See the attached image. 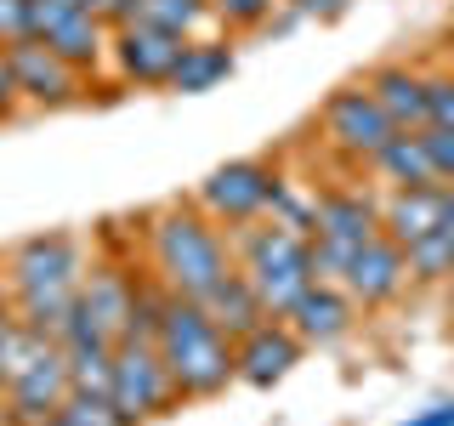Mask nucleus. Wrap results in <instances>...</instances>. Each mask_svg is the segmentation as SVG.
<instances>
[{"instance_id": "nucleus-19", "label": "nucleus", "mask_w": 454, "mask_h": 426, "mask_svg": "<svg viewBox=\"0 0 454 426\" xmlns=\"http://www.w3.org/2000/svg\"><path fill=\"white\" fill-rule=\"evenodd\" d=\"M233 75V46L216 35H193L188 46H182L176 68H170L165 91H182V97H199V91H216V85Z\"/></svg>"}, {"instance_id": "nucleus-16", "label": "nucleus", "mask_w": 454, "mask_h": 426, "mask_svg": "<svg viewBox=\"0 0 454 426\" xmlns=\"http://www.w3.org/2000/svg\"><path fill=\"white\" fill-rule=\"evenodd\" d=\"M284 324L295 330L301 347H335V341L352 335L358 307H352V296L340 290V284H318V279H312V290L290 307V319H284Z\"/></svg>"}, {"instance_id": "nucleus-28", "label": "nucleus", "mask_w": 454, "mask_h": 426, "mask_svg": "<svg viewBox=\"0 0 454 426\" xmlns=\"http://www.w3.org/2000/svg\"><path fill=\"white\" fill-rule=\"evenodd\" d=\"M28 40V0H0V46Z\"/></svg>"}, {"instance_id": "nucleus-33", "label": "nucleus", "mask_w": 454, "mask_h": 426, "mask_svg": "<svg viewBox=\"0 0 454 426\" xmlns=\"http://www.w3.org/2000/svg\"><path fill=\"white\" fill-rule=\"evenodd\" d=\"M449 227H454V188H449Z\"/></svg>"}, {"instance_id": "nucleus-27", "label": "nucleus", "mask_w": 454, "mask_h": 426, "mask_svg": "<svg viewBox=\"0 0 454 426\" xmlns=\"http://www.w3.org/2000/svg\"><path fill=\"white\" fill-rule=\"evenodd\" d=\"M426 137V154H432V170L443 188H454V131H437V125H420Z\"/></svg>"}, {"instance_id": "nucleus-20", "label": "nucleus", "mask_w": 454, "mask_h": 426, "mask_svg": "<svg viewBox=\"0 0 454 426\" xmlns=\"http://www.w3.org/2000/svg\"><path fill=\"white\" fill-rule=\"evenodd\" d=\"M369 170L380 177V188H443L437 170H432V154H426L420 131H392V142L375 154Z\"/></svg>"}, {"instance_id": "nucleus-1", "label": "nucleus", "mask_w": 454, "mask_h": 426, "mask_svg": "<svg viewBox=\"0 0 454 426\" xmlns=\"http://www.w3.org/2000/svg\"><path fill=\"white\" fill-rule=\"evenodd\" d=\"M142 245H148V279L182 302H205L233 273V239L193 199H170L153 210L142 227Z\"/></svg>"}, {"instance_id": "nucleus-8", "label": "nucleus", "mask_w": 454, "mask_h": 426, "mask_svg": "<svg viewBox=\"0 0 454 426\" xmlns=\"http://www.w3.org/2000/svg\"><path fill=\"white\" fill-rule=\"evenodd\" d=\"M284 188V177H278V165L273 160H262V154H245V160H227L216 165L205 182L193 188V205L205 210L216 227H250V222H262L267 210H273V199Z\"/></svg>"}, {"instance_id": "nucleus-5", "label": "nucleus", "mask_w": 454, "mask_h": 426, "mask_svg": "<svg viewBox=\"0 0 454 426\" xmlns=\"http://www.w3.org/2000/svg\"><path fill=\"white\" fill-rule=\"evenodd\" d=\"M68 387V359L63 341L40 335L18 324L6 347V369H0V409H6V426H51V415L63 409Z\"/></svg>"}, {"instance_id": "nucleus-29", "label": "nucleus", "mask_w": 454, "mask_h": 426, "mask_svg": "<svg viewBox=\"0 0 454 426\" xmlns=\"http://www.w3.org/2000/svg\"><path fill=\"white\" fill-rule=\"evenodd\" d=\"M284 6H290L295 18H312V23H335L340 12L352 6V0H284Z\"/></svg>"}, {"instance_id": "nucleus-13", "label": "nucleus", "mask_w": 454, "mask_h": 426, "mask_svg": "<svg viewBox=\"0 0 454 426\" xmlns=\"http://www.w3.org/2000/svg\"><path fill=\"white\" fill-rule=\"evenodd\" d=\"M188 40L182 35H165L153 23H114L108 28V63H114V80L120 85H165L170 68Z\"/></svg>"}, {"instance_id": "nucleus-9", "label": "nucleus", "mask_w": 454, "mask_h": 426, "mask_svg": "<svg viewBox=\"0 0 454 426\" xmlns=\"http://www.w3.org/2000/svg\"><path fill=\"white\" fill-rule=\"evenodd\" d=\"M318 131H324V148L340 154L347 165H375V154L392 142L397 125L380 114V103L369 97V85L364 80H352V85H340V91H330V103L318 108Z\"/></svg>"}, {"instance_id": "nucleus-3", "label": "nucleus", "mask_w": 454, "mask_h": 426, "mask_svg": "<svg viewBox=\"0 0 454 426\" xmlns=\"http://www.w3.org/2000/svg\"><path fill=\"white\" fill-rule=\"evenodd\" d=\"M233 267L267 307V319H290V307L312 290V245L301 227H284L273 217L233 227Z\"/></svg>"}, {"instance_id": "nucleus-32", "label": "nucleus", "mask_w": 454, "mask_h": 426, "mask_svg": "<svg viewBox=\"0 0 454 426\" xmlns=\"http://www.w3.org/2000/svg\"><path fill=\"white\" fill-rule=\"evenodd\" d=\"M403 426H454V404H437V409H426V415L403 421Z\"/></svg>"}, {"instance_id": "nucleus-24", "label": "nucleus", "mask_w": 454, "mask_h": 426, "mask_svg": "<svg viewBox=\"0 0 454 426\" xmlns=\"http://www.w3.org/2000/svg\"><path fill=\"white\" fill-rule=\"evenodd\" d=\"M205 12L227 35H250V28L273 23V12H284V0H205Z\"/></svg>"}, {"instance_id": "nucleus-31", "label": "nucleus", "mask_w": 454, "mask_h": 426, "mask_svg": "<svg viewBox=\"0 0 454 426\" xmlns=\"http://www.w3.org/2000/svg\"><path fill=\"white\" fill-rule=\"evenodd\" d=\"M85 6H91L97 18H103V23L114 28V23H125V18H131V6H137V0H85Z\"/></svg>"}, {"instance_id": "nucleus-18", "label": "nucleus", "mask_w": 454, "mask_h": 426, "mask_svg": "<svg viewBox=\"0 0 454 426\" xmlns=\"http://www.w3.org/2000/svg\"><path fill=\"white\" fill-rule=\"evenodd\" d=\"M369 97L380 103V114L397 125V131H420L426 125V68H409V63H375L364 75Z\"/></svg>"}, {"instance_id": "nucleus-30", "label": "nucleus", "mask_w": 454, "mask_h": 426, "mask_svg": "<svg viewBox=\"0 0 454 426\" xmlns=\"http://www.w3.org/2000/svg\"><path fill=\"white\" fill-rule=\"evenodd\" d=\"M23 103H18V85H12V68H6V51H0V120H12Z\"/></svg>"}, {"instance_id": "nucleus-6", "label": "nucleus", "mask_w": 454, "mask_h": 426, "mask_svg": "<svg viewBox=\"0 0 454 426\" xmlns=\"http://www.w3.org/2000/svg\"><path fill=\"white\" fill-rule=\"evenodd\" d=\"M375 233H380V193L375 188H324V193H312V222H307L312 279L335 284L347 273L352 250Z\"/></svg>"}, {"instance_id": "nucleus-17", "label": "nucleus", "mask_w": 454, "mask_h": 426, "mask_svg": "<svg viewBox=\"0 0 454 426\" xmlns=\"http://www.w3.org/2000/svg\"><path fill=\"white\" fill-rule=\"evenodd\" d=\"M443 222H449V188H380V233L392 245H409Z\"/></svg>"}, {"instance_id": "nucleus-11", "label": "nucleus", "mask_w": 454, "mask_h": 426, "mask_svg": "<svg viewBox=\"0 0 454 426\" xmlns=\"http://www.w3.org/2000/svg\"><path fill=\"white\" fill-rule=\"evenodd\" d=\"M6 51V68H12V85H18V103L23 108H74L91 97V75L74 63H63L51 46H40V40H12V46H0Z\"/></svg>"}, {"instance_id": "nucleus-15", "label": "nucleus", "mask_w": 454, "mask_h": 426, "mask_svg": "<svg viewBox=\"0 0 454 426\" xmlns=\"http://www.w3.org/2000/svg\"><path fill=\"white\" fill-rule=\"evenodd\" d=\"M301 341H295V330L284 319H267L255 324L250 335L233 341V381H250V387H273V381H284L295 364H301Z\"/></svg>"}, {"instance_id": "nucleus-23", "label": "nucleus", "mask_w": 454, "mask_h": 426, "mask_svg": "<svg viewBox=\"0 0 454 426\" xmlns=\"http://www.w3.org/2000/svg\"><path fill=\"white\" fill-rule=\"evenodd\" d=\"M403 262H409V284H449L454 279V227H432V233L409 239L403 245Z\"/></svg>"}, {"instance_id": "nucleus-4", "label": "nucleus", "mask_w": 454, "mask_h": 426, "mask_svg": "<svg viewBox=\"0 0 454 426\" xmlns=\"http://www.w3.org/2000/svg\"><path fill=\"white\" fill-rule=\"evenodd\" d=\"M153 347H160L182 404H188V398H216L227 381H233V341L216 330V319L199 302L165 296L160 319H153Z\"/></svg>"}, {"instance_id": "nucleus-10", "label": "nucleus", "mask_w": 454, "mask_h": 426, "mask_svg": "<svg viewBox=\"0 0 454 426\" xmlns=\"http://www.w3.org/2000/svg\"><path fill=\"white\" fill-rule=\"evenodd\" d=\"M142 279L148 273H131L125 262H91V273L80 284V302L68 312L63 330H85L97 341H120L137 330V296H142ZM57 330V335H63Z\"/></svg>"}, {"instance_id": "nucleus-7", "label": "nucleus", "mask_w": 454, "mask_h": 426, "mask_svg": "<svg viewBox=\"0 0 454 426\" xmlns=\"http://www.w3.org/2000/svg\"><path fill=\"white\" fill-rule=\"evenodd\" d=\"M108 398L114 409L125 415V426H142V421H160L182 404L176 381L160 359L148 335H120L114 341V364H108Z\"/></svg>"}, {"instance_id": "nucleus-12", "label": "nucleus", "mask_w": 454, "mask_h": 426, "mask_svg": "<svg viewBox=\"0 0 454 426\" xmlns=\"http://www.w3.org/2000/svg\"><path fill=\"white\" fill-rule=\"evenodd\" d=\"M28 40L51 46L63 63L85 68V75L108 63V23L80 0H28Z\"/></svg>"}, {"instance_id": "nucleus-14", "label": "nucleus", "mask_w": 454, "mask_h": 426, "mask_svg": "<svg viewBox=\"0 0 454 426\" xmlns=\"http://www.w3.org/2000/svg\"><path fill=\"white\" fill-rule=\"evenodd\" d=\"M335 284L352 296V307H358V312H369V307H392L397 296L409 290V262H403V245H392L387 233L364 239V245L352 250L347 273H340Z\"/></svg>"}, {"instance_id": "nucleus-21", "label": "nucleus", "mask_w": 454, "mask_h": 426, "mask_svg": "<svg viewBox=\"0 0 454 426\" xmlns=\"http://www.w3.org/2000/svg\"><path fill=\"white\" fill-rule=\"evenodd\" d=\"M199 307H205L210 319H216V330H222L227 341H239V335H250L255 324H267V307L255 302V290H250L245 279H239V267H233V273H227V279H222V284H216V290H210Z\"/></svg>"}, {"instance_id": "nucleus-2", "label": "nucleus", "mask_w": 454, "mask_h": 426, "mask_svg": "<svg viewBox=\"0 0 454 426\" xmlns=\"http://www.w3.org/2000/svg\"><path fill=\"white\" fill-rule=\"evenodd\" d=\"M85 273H91V250L74 233H40V239L12 245L6 267H0V290H6L18 324H28L40 335H57L80 302Z\"/></svg>"}, {"instance_id": "nucleus-25", "label": "nucleus", "mask_w": 454, "mask_h": 426, "mask_svg": "<svg viewBox=\"0 0 454 426\" xmlns=\"http://www.w3.org/2000/svg\"><path fill=\"white\" fill-rule=\"evenodd\" d=\"M51 426H125V415L114 409L108 392H68L63 409L51 415Z\"/></svg>"}, {"instance_id": "nucleus-26", "label": "nucleus", "mask_w": 454, "mask_h": 426, "mask_svg": "<svg viewBox=\"0 0 454 426\" xmlns=\"http://www.w3.org/2000/svg\"><path fill=\"white\" fill-rule=\"evenodd\" d=\"M426 125L454 131V68H426Z\"/></svg>"}, {"instance_id": "nucleus-22", "label": "nucleus", "mask_w": 454, "mask_h": 426, "mask_svg": "<svg viewBox=\"0 0 454 426\" xmlns=\"http://www.w3.org/2000/svg\"><path fill=\"white\" fill-rule=\"evenodd\" d=\"M63 359H68V387L74 392H108V364H114V341H97L85 330H63Z\"/></svg>"}]
</instances>
